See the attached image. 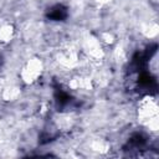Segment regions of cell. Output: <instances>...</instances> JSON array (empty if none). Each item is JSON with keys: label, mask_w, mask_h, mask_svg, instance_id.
I'll use <instances>...</instances> for the list:
<instances>
[{"label": "cell", "mask_w": 159, "mask_h": 159, "mask_svg": "<svg viewBox=\"0 0 159 159\" xmlns=\"http://www.w3.org/2000/svg\"><path fill=\"white\" fill-rule=\"evenodd\" d=\"M135 118L138 123L152 134H157L159 129V106L158 99L153 94L142 96L135 106Z\"/></svg>", "instance_id": "1"}, {"label": "cell", "mask_w": 159, "mask_h": 159, "mask_svg": "<svg viewBox=\"0 0 159 159\" xmlns=\"http://www.w3.org/2000/svg\"><path fill=\"white\" fill-rule=\"evenodd\" d=\"M45 70V61L39 56H31L19 70V82L22 86H34L42 78Z\"/></svg>", "instance_id": "2"}, {"label": "cell", "mask_w": 159, "mask_h": 159, "mask_svg": "<svg viewBox=\"0 0 159 159\" xmlns=\"http://www.w3.org/2000/svg\"><path fill=\"white\" fill-rule=\"evenodd\" d=\"M80 51L81 55L86 57V60L91 63H99L106 57V47L101 43L97 35L84 34L80 40Z\"/></svg>", "instance_id": "3"}, {"label": "cell", "mask_w": 159, "mask_h": 159, "mask_svg": "<svg viewBox=\"0 0 159 159\" xmlns=\"http://www.w3.org/2000/svg\"><path fill=\"white\" fill-rule=\"evenodd\" d=\"M55 62L66 71L77 70L81 65V51L73 43H65L55 52Z\"/></svg>", "instance_id": "4"}, {"label": "cell", "mask_w": 159, "mask_h": 159, "mask_svg": "<svg viewBox=\"0 0 159 159\" xmlns=\"http://www.w3.org/2000/svg\"><path fill=\"white\" fill-rule=\"evenodd\" d=\"M22 96V86L16 82H7L0 91V99L5 103H15Z\"/></svg>", "instance_id": "5"}, {"label": "cell", "mask_w": 159, "mask_h": 159, "mask_svg": "<svg viewBox=\"0 0 159 159\" xmlns=\"http://www.w3.org/2000/svg\"><path fill=\"white\" fill-rule=\"evenodd\" d=\"M16 35V29L12 22L2 21L0 22V45H9L12 42Z\"/></svg>", "instance_id": "6"}, {"label": "cell", "mask_w": 159, "mask_h": 159, "mask_svg": "<svg viewBox=\"0 0 159 159\" xmlns=\"http://www.w3.org/2000/svg\"><path fill=\"white\" fill-rule=\"evenodd\" d=\"M88 149L96 154H107L111 150V143L101 137H96L88 140Z\"/></svg>", "instance_id": "7"}, {"label": "cell", "mask_w": 159, "mask_h": 159, "mask_svg": "<svg viewBox=\"0 0 159 159\" xmlns=\"http://www.w3.org/2000/svg\"><path fill=\"white\" fill-rule=\"evenodd\" d=\"M97 37H98V40L101 41V43L104 47H113L118 42L116 34L113 31H111V30H102V31H99Z\"/></svg>", "instance_id": "8"}, {"label": "cell", "mask_w": 159, "mask_h": 159, "mask_svg": "<svg viewBox=\"0 0 159 159\" xmlns=\"http://www.w3.org/2000/svg\"><path fill=\"white\" fill-rule=\"evenodd\" d=\"M142 35L145 37V39H149V40H154L157 36H158V32H159V26L155 21H148L145 22L143 26H142Z\"/></svg>", "instance_id": "9"}, {"label": "cell", "mask_w": 159, "mask_h": 159, "mask_svg": "<svg viewBox=\"0 0 159 159\" xmlns=\"http://www.w3.org/2000/svg\"><path fill=\"white\" fill-rule=\"evenodd\" d=\"M114 0H94V2L98 5V6H107L109 4H112Z\"/></svg>", "instance_id": "10"}, {"label": "cell", "mask_w": 159, "mask_h": 159, "mask_svg": "<svg viewBox=\"0 0 159 159\" xmlns=\"http://www.w3.org/2000/svg\"><path fill=\"white\" fill-rule=\"evenodd\" d=\"M149 1L153 2V4H157V2H158V0H149Z\"/></svg>", "instance_id": "11"}]
</instances>
